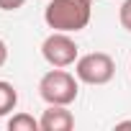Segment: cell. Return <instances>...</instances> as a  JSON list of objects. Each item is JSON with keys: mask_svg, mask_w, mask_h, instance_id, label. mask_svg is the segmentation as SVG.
Masks as SVG:
<instances>
[{"mask_svg": "<svg viewBox=\"0 0 131 131\" xmlns=\"http://www.w3.org/2000/svg\"><path fill=\"white\" fill-rule=\"evenodd\" d=\"M41 131H70L75 126V116L67 111V105H49L39 118Z\"/></svg>", "mask_w": 131, "mask_h": 131, "instance_id": "obj_5", "label": "cell"}, {"mask_svg": "<svg viewBox=\"0 0 131 131\" xmlns=\"http://www.w3.org/2000/svg\"><path fill=\"white\" fill-rule=\"evenodd\" d=\"M8 62V46H5V41L0 39V67H3V64Z\"/></svg>", "mask_w": 131, "mask_h": 131, "instance_id": "obj_10", "label": "cell"}, {"mask_svg": "<svg viewBox=\"0 0 131 131\" xmlns=\"http://www.w3.org/2000/svg\"><path fill=\"white\" fill-rule=\"evenodd\" d=\"M75 75L85 85H105L116 75V62L105 51H90L85 57H77L75 62Z\"/></svg>", "mask_w": 131, "mask_h": 131, "instance_id": "obj_3", "label": "cell"}, {"mask_svg": "<svg viewBox=\"0 0 131 131\" xmlns=\"http://www.w3.org/2000/svg\"><path fill=\"white\" fill-rule=\"evenodd\" d=\"M8 128L10 131H39V121L31 116V113H16L10 121H8Z\"/></svg>", "mask_w": 131, "mask_h": 131, "instance_id": "obj_7", "label": "cell"}, {"mask_svg": "<svg viewBox=\"0 0 131 131\" xmlns=\"http://www.w3.org/2000/svg\"><path fill=\"white\" fill-rule=\"evenodd\" d=\"M26 0H0V10H18L23 8Z\"/></svg>", "mask_w": 131, "mask_h": 131, "instance_id": "obj_9", "label": "cell"}, {"mask_svg": "<svg viewBox=\"0 0 131 131\" xmlns=\"http://www.w3.org/2000/svg\"><path fill=\"white\" fill-rule=\"evenodd\" d=\"M118 21L126 31H131V0H123V5L118 10Z\"/></svg>", "mask_w": 131, "mask_h": 131, "instance_id": "obj_8", "label": "cell"}, {"mask_svg": "<svg viewBox=\"0 0 131 131\" xmlns=\"http://www.w3.org/2000/svg\"><path fill=\"white\" fill-rule=\"evenodd\" d=\"M93 16V0H49L44 10V21L54 31L77 34L88 28Z\"/></svg>", "mask_w": 131, "mask_h": 131, "instance_id": "obj_1", "label": "cell"}, {"mask_svg": "<svg viewBox=\"0 0 131 131\" xmlns=\"http://www.w3.org/2000/svg\"><path fill=\"white\" fill-rule=\"evenodd\" d=\"M18 105V90L5 82V80H0V116H8L10 111H16Z\"/></svg>", "mask_w": 131, "mask_h": 131, "instance_id": "obj_6", "label": "cell"}, {"mask_svg": "<svg viewBox=\"0 0 131 131\" xmlns=\"http://www.w3.org/2000/svg\"><path fill=\"white\" fill-rule=\"evenodd\" d=\"M41 54L51 67H70L77 62V44L70 34L64 31H54L44 39L41 44Z\"/></svg>", "mask_w": 131, "mask_h": 131, "instance_id": "obj_4", "label": "cell"}, {"mask_svg": "<svg viewBox=\"0 0 131 131\" xmlns=\"http://www.w3.org/2000/svg\"><path fill=\"white\" fill-rule=\"evenodd\" d=\"M77 82H80L77 75H70L64 67H54L39 80V95L49 105H70L77 100L80 93Z\"/></svg>", "mask_w": 131, "mask_h": 131, "instance_id": "obj_2", "label": "cell"}]
</instances>
